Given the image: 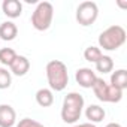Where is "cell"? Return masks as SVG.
<instances>
[{"mask_svg":"<svg viewBox=\"0 0 127 127\" xmlns=\"http://www.w3.org/2000/svg\"><path fill=\"white\" fill-rule=\"evenodd\" d=\"M126 39H127V33L124 27L114 24L100 33L99 48H103L105 51H117L118 48H121L126 43Z\"/></svg>","mask_w":127,"mask_h":127,"instance_id":"obj_3","label":"cell"},{"mask_svg":"<svg viewBox=\"0 0 127 127\" xmlns=\"http://www.w3.org/2000/svg\"><path fill=\"white\" fill-rule=\"evenodd\" d=\"M17 55L18 54L12 48H2L0 49V63H2L3 66H11Z\"/></svg>","mask_w":127,"mask_h":127,"instance_id":"obj_17","label":"cell"},{"mask_svg":"<svg viewBox=\"0 0 127 127\" xmlns=\"http://www.w3.org/2000/svg\"><path fill=\"white\" fill-rule=\"evenodd\" d=\"M73 127H96V124H93V123H81V124H76Z\"/></svg>","mask_w":127,"mask_h":127,"instance_id":"obj_20","label":"cell"},{"mask_svg":"<svg viewBox=\"0 0 127 127\" xmlns=\"http://www.w3.org/2000/svg\"><path fill=\"white\" fill-rule=\"evenodd\" d=\"M102 55H103L102 49H100L99 46H94V45H90V46L85 48V51H84V58H85L87 61H90V63H96Z\"/></svg>","mask_w":127,"mask_h":127,"instance_id":"obj_16","label":"cell"},{"mask_svg":"<svg viewBox=\"0 0 127 127\" xmlns=\"http://www.w3.org/2000/svg\"><path fill=\"white\" fill-rule=\"evenodd\" d=\"M76 21L82 27H88L96 23L99 17V8L94 2H82L76 8Z\"/></svg>","mask_w":127,"mask_h":127,"instance_id":"obj_6","label":"cell"},{"mask_svg":"<svg viewBox=\"0 0 127 127\" xmlns=\"http://www.w3.org/2000/svg\"><path fill=\"white\" fill-rule=\"evenodd\" d=\"M15 123H17L15 109L8 103H2L0 105V127H14Z\"/></svg>","mask_w":127,"mask_h":127,"instance_id":"obj_8","label":"cell"},{"mask_svg":"<svg viewBox=\"0 0 127 127\" xmlns=\"http://www.w3.org/2000/svg\"><path fill=\"white\" fill-rule=\"evenodd\" d=\"M75 79H76V82L79 84V87H82V88H91L93 84H94L96 79H97V75H96V72H94L93 69H90V67H81V69L76 70Z\"/></svg>","mask_w":127,"mask_h":127,"instance_id":"obj_7","label":"cell"},{"mask_svg":"<svg viewBox=\"0 0 127 127\" xmlns=\"http://www.w3.org/2000/svg\"><path fill=\"white\" fill-rule=\"evenodd\" d=\"M84 105H85L84 97L79 93L76 91L67 93L64 96L63 106H61V120L66 124H75L82 115Z\"/></svg>","mask_w":127,"mask_h":127,"instance_id":"obj_2","label":"cell"},{"mask_svg":"<svg viewBox=\"0 0 127 127\" xmlns=\"http://www.w3.org/2000/svg\"><path fill=\"white\" fill-rule=\"evenodd\" d=\"M93 91L94 96L100 100V102H106V103H118L123 99V91L112 87L111 84H108L103 78H97L96 82L93 84Z\"/></svg>","mask_w":127,"mask_h":127,"instance_id":"obj_5","label":"cell"},{"mask_svg":"<svg viewBox=\"0 0 127 127\" xmlns=\"http://www.w3.org/2000/svg\"><path fill=\"white\" fill-rule=\"evenodd\" d=\"M46 79L51 91H63L69 84L67 66L60 60H51L46 64Z\"/></svg>","mask_w":127,"mask_h":127,"instance_id":"obj_1","label":"cell"},{"mask_svg":"<svg viewBox=\"0 0 127 127\" xmlns=\"http://www.w3.org/2000/svg\"><path fill=\"white\" fill-rule=\"evenodd\" d=\"M36 102L42 108H49L54 103V93L49 88H39L36 91Z\"/></svg>","mask_w":127,"mask_h":127,"instance_id":"obj_14","label":"cell"},{"mask_svg":"<svg viewBox=\"0 0 127 127\" xmlns=\"http://www.w3.org/2000/svg\"><path fill=\"white\" fill-rule=\"evenodd\" d=\"M9 67H11V73H14L15 76H24L30 70V61L24 55H17Z\"/></svg>","mask_w":127,"mask_h":127,"instance_id":"obj_9","label":"cell"},{"mask_svg":"<svg viewBox=\"0 0 127 127\" xmlns=\"http://www.w3.org/2000/svg\"><path fill=\"white\" fill-rule=\"evenodd\" d=\"M2 11L8 18H18L23 14V3L20 0H5L2 3Z\"/></svg>","mask_w":127,"mask_h":127,"instance_id":"obj_10","label":"cell"},{"mask_svg":"<svg viewBox=\"0 0 127 127\" xmlns=\"http://www.w3.org/2000/svg\"><path fill=\"white\" fill-rule=\"evenodd\" d=\"M52 18H54V6L49 2H40L33 11L30 21L37 32H45L51 27Z\"/></svg>","mask_w":127,"mask_h":127,"instance_id":"obj_4","label":"cell"},{"mask_svg":"<svg viewBox=\"0 0 127 127\" xmlns=\"http://www.w3.org/2000/svg\"><path fill=\"white\" fill-rule=\"evenodd\" d=\"M105 127H123L120 123H109V124H106Z\"/></svg>","mask_w":127,"mask_h":127,"instance_id":"obj_21","label":"cell"},{"mask_svg":"<svg viewBox=\"0 0 127 127\" xmlns=\"http://www.w3.org/2000/svg\"><path fill=\"white\" fill-rule=\"evenodd\" d=\"M96 70L100 72V73H111L114 70V60L109 57V55H102L96 63Z\"/></svg>","mask_w":127,"mask_h":127,"instance_id":"obj_15","label":"cell"},{"mask_svg":"<svg viewBox=\"0 0 127 127\" xmlns=\"http://www.w3.org/2000/svg\"><path fill=\"white\" fill-rule=\"evenodd\" d=\"M17 127H45V126L40 124V123L36 121V120H32V118H23V120H20V123L17 124Z\"/></svg>","mask_w":127,"mask_h":127,"instance_id":"obj_19","label":"cell"},{"mask_svg":"<svg viewBox=\"0 0 127 127\" xmlns=\"http://www.w3.org/2000/svg\"><path fill=\"white\" fill-rule=\"evenodd\" d=\"M111 85L124 91L127 88V70L126 69H118L115 72H112L111 75Z\"/></svg>","mask_w":127,"mask_h":127,"instance_id":"obj_13","label":"cell"},{"mask_svg":"<svg viewBox=\"0 0 127 127\" xmlns=\"http://www.w3.org/2000/svg\"><path fill=\"white\" fill-rule=\"evenodd\" d=\"M18 34V27L15 23L12 21H5L0 24V39L2 40H6V42H11L17 37Z\"/></svg>","mask_w":127,"mask_h":127,"instance_id":"obj_11","label":"cell"},{"mask_svg":"<svg viewBox=\"0 0 127 127\" xmlns=\"http://www.w3.org/2000/svg\"><path fill=\"white\" fill-rule=\"evenodd\" d=\"M85 117H87L88 123L96 124V123H100V121L105 120L106 112H105V109H103L102 106H99V105H90V106L85 108Z\"/></svg>","mask_w":127,"mask_h":127,"instance_id":"obj_12","label":"cell"},{"mask_svg":"<svg viewBox=\"0 0 127 127\" xmlns=\"http://www.w3.org/2000/svg\"><path fill=\"white\" fill-rule=\"evenodd\" d=\"M12 84V75L8 69L0 67V90H6Z\"/></svg>","mask_w":127,"mask_h":127,"instance_id":"obj_18","label":"cell"}]
</instances>
